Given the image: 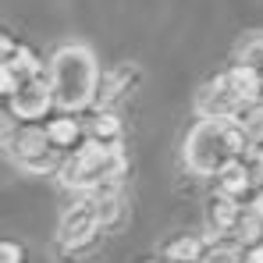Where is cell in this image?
I'll list each match as a JSON object with an SVG mask.
<instances>
[{"mask_svg": "<svg viewBox=\"0 0 263 263\" xmlns=\"http://www.w3.org/2000/svg\"><path fill=\"white\" fill-rule=\"evenodd\" d=\"M203 263H242V256H238L235 246H210Z\"/></svg>", "mask_w": 263, "mask_h": 263, "instance_id": "obj_18", "label": "cell"}, {"mask_svg": "<svg viewBox=\"0 0 263 263\" xmlns=\"http://www.w3.org/2000/svg\"><path fill=\"white\" fill-rule=\"evenodd\" d=\"M50 89H53V107L64 114H75L89 107L100 96V68L92 50L82 43L61 46L50 57Z\"/></svg>", "mask_w": 263, "mask_h": 263, "instance_id": "obj_1", "label": "cell"}, {"mask_svg": "<svg viewBox=\"0 0 263 263\" xmlns=\"http://www.w3.org/2000/svg\"><path fill=\"white\" fill-rule=\"evenodd\" d=\"M235 235H238V242L249 249V246H256L263 242V217H256L253 210H246L242 220H238V228H235Z\"/></svg>", "mask_w": 263, "mask_h": 263, "instance_id": "obj_17", "label": "cell"}, {"mask_svg": "<svg viewBox=\"0 0 263 263\" xmlns=\"http://www.w3.org/2000/svg\"><path fill=\"white\" fill-rule=\"evenodd\" d=\"M235 64H246V68L263 71V32H246L238 40V46H235Z\"/></svg>", "mask_w": 263, "mask_h": 263, "instance_id": "obj_15", "label": "cell"}, {"mask_svg": "<svg viewBox=\"0 0 263 263\" xmlns=\"http://www.w3.org/2000/svg\"><path fill=\"white\" fill-rule=\"evenodd\" d=\"M249 185H253V171H249L242 160H231V164L217 175V192L235 196V199H242V196L249 192Z\"/></svg>", "mask_w": 263, "mask_h": 263, "instance_id": "obj_10", "label": "cell"}, {"mask_svg": "<svg viewBox=\"0 0 263 263\" xmlns=\"http://www.w3.org/2000/svg\"><path fill=\"white\" fill-rule=\"evenodd\" d=\"M96 238H100V220H96V214H92L89 203L71 206V210L61 217V224H57V246H61V253H68V256L86 253L89 246H96Z\"/></svg>", "mask_w": 263, "mask_h": 263, "instance_id": "obj_5", "label": "cell"}, {"mask_svg": "<svg viewBox=\"0 0 263 263\" xmlns=\"http://www.w3.org/2000/svg\"><path fill=\"white\" fill-rule=\"evenodd\" d=\"M7 149L14 153L18 167L29 171V175L61 171V149L50 142V132H46V128H36V125L22 128V132H18V139H11Z\"/></svg>", "mask_w": 263, "mask_h": 263, "instance_id": "obj_4", "label": "cell"}, {"mask_svg": "<svg viewBox=\"0 0 263 263\" xmlns=\"http://www.w3.org/2000/svg\"><path fill=\"white\" fill-rule=\"evenodd\" d=\"M89 206H92V214H96V220H100V228H114L118 220L125 217V196L118 192V185L96 189L92 199H89Z\"/></svg>", "mask_w": 263, "mask_h": 263, "instance_id": "obj_9", "label": "cell"}, {"mask_svg": "<svg viewBox=\"0 0 263 263\" xmlns=\"http://www.w3.org/2000/svg\"><path fill=\"white\" fill-rule=\"evenodd\" d=\"M89 135L107 142V146H121V121H118V114H110V110L96 114L92 125H89Z\"/></svg>", "mask_w": 263, "mask_h": 263, "instance_id": "obj_16", "label": "cell"}, {"mask_svg": "<svg viewBox=\"0 0 263 263\" xmlns=\"http://www.w3.org/2000/svg\"><path fill=\"white\" fill-rule=\"evenodd\" d=\"M235 121H238V128L246 132V142H249L253 149H263V100L249 103Z\"/></svg>", "mask_w": 263, "mask_h": 263, "instance_id": "obj_12", "label": "cell"}, {"mask_svg": "<svg viewBox=\"0 0 263 263\" xmlns=\"http://www.w3.org/2000/svg\"><path fill=\"white\" fill-rule=\"evenodd\" d=\"M249 210H253L256 217H263V189L256 192V196H253V203H249Z\"/></svg>", "mask_w": 263, "mask_h": 263, "instance_id": "obj_21", "label": "cell"}, {"mask_svg": "<svg viewBox=\"0 0 263 263\" xmlns=\"http://www.w3.org/2000/svg\"><path fill=\"white\" fill-rule=\"evenodd\" d=\"M135 64H118V68H110L107 75H103V82H100V100H114V96H121L125 89L135 82Z\"/></svg>", "mask_w": 263, "mask_h": 263, "instance_id": "obj_13", "label": "cell"}, {"mask_svg": "<svg viewBox=\"0 0 263 263\" xmlns=\"http://www.w3.org/2000/svg\"><path fill=\"white\" fill-rule=\"evenodd\" d=\"M125 175V153L121 146H107L100 139L82 142L64 164H61V185L79 189V192H96L103 185H118Z\"/></svg>", "mask_w": 263, "mask_h": 263, "instance_id": "obj_3", "label": "cell"}, {"mask_svg": "<svg viewBox=\"0 0 263 263\" xmlns=\"http://www.w3.org/2000/svg\"><path fill=\"white\" fill-rule=\"evenodd\" d=\"M164 256H167V260H175V263H203L206 246H203V238H199V235H178L175 242H167Z\"/></svg>", "mask_w": 263, "mask_h": 263, "instance_id": "obj_11", "label": "cell"}, {"mask_svg": "<svg viewBox=\"0 0 263 263\" xmlns=\"http://www.w3.org/2000/svg\"><path fill=\"white\" fill-rule=\"evenodd\" d=\"M46 132H50V142H53L57 149H71V146L79 142V135H82L79 121H75L71 114H61V118H53V121L46 125Z\"/></svg>", "mask_w": 263, "mask_h": 263, "instance_id": "obj_14", "label": "cell"}, {"mask_svg": "<svg viewBox=\"0 0 263 263\" xmlns=\"http://www.w3.org/2000/svg\"><path fill=\"white\" fill-rule=\"evenodd\" d=\"M246 132L238 121H199L185 135V167L192 175H220L246 149Z\"/></svg>", "mask_w": 263, "mask_h": 263, "instance_id": "obj_2", "label": "cell"}, {"mask_svg": "<svg viewBox=\"0 0 263 263\" xmlns=\"http://www.w3.org/2000/svg\"><path fill=\"white\" fill-rule=\"evenodd\" d=\"M253 178L263 185V149H260V157H256V167H253Z\"/></svg>", "mask_w": 263, "mask_h": 263, "instance_id": "obj_22", "label": "cell"}, {"mask_svg": "<svg viewBox=\"0 0 263 263\" xmlns=\"http://www.w3.org/2000/svg\"><path fill=\"white\" fill-rule=\"evenodd\" d=\"M7 103H11V114H14V118H22V121H40L46 110L53 107L50 79H43V75L18 79V89L7 96Z\"/></svg>", "mask_w": 263, "mask_h": 263, "instance_id": "obj_7", "label": "cell"}, {"mask_svg": "<svg viewBox=\"0 0 263 263\" xmlns=\"http://www.w3.org/2000/svg\"><path fill=\"white\" fill-rule=\"evenodd\" d=\"M0 256H4V263H22L25 260L22 246H14V242H4V246H0Z\"/></svg>", "mask_w": 263, "mask_h": 263, "instance_id": "obj_19", "label": "cell"}, {"mask_svg": "<svg viewBox=\"0 0 263 263\" xmlns=\"http://www.w3.org/2000/svg\"><path fill=\"white\" fill-rule=\"evenodd\" d=\"M146 263H157V260H146Z\"/></svg>", "mask_w": 263, "mask_h": 263, "instance_id": "obj_23", "label": "cell"}, {"mask_svg": "<svg viewBox=\"0 0 263 263\" xmlns=\"http://www.w3.org/2000/svg\"><path fill=\"white\" fill-rule=\"evenodd\" d=\"M246 263H263V242H256V246L246 249Z\"/></svg>", "mask_w": 263, "mask_h": 263, "instance_id": "obj_20", "label": "cell"}, {"mask_svg": "<svg viewBox=\"0 0 263 263\" xmlns=\"http://www.w3.org/2000/svg\"><path fill=\"white\" fill-rule=\"evenodd\" d=\"M242 110H246V103L228 86V75H217L214 82H206L196 92V114L203 121H235Z\"/></svg>", "mask_w": 263, "mask_h": 263, "instance_id": "obj_6", "label": "cell"}, {"mask_svg": "<svg viewBox=\"0 0 263 263\" xmlns=\"http://www.w3.org/2000/svg\"><path fill=\"white\" fill-rule=\"evenodd\" d=\"M242 206H238V199L235 196H210V203H206V220H210V228L217 231V235H231L235 228H238V220H242Z\"/></svg>", "mask_w": 263, "mask_h": 263, "instance_id": "obj_8", "label": "cell"}]
</instances>
